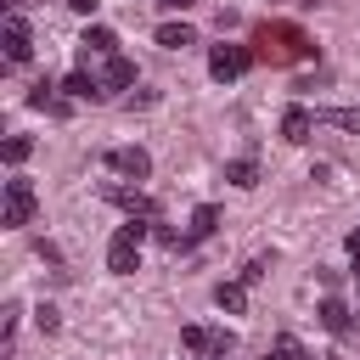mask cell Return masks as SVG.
<instances>
[{"instance_id": "obj_13", "label": "cell", "mask_w": 360, "mask_h": 360, "mask_svg": "<svg viewBox=\"0 0 360 360\" xmlns=\"http://www.w3.org/2000/svg\"><path fill=\"white\" fill-rule=\"evenodd\" d=\"M158 45L163 51H186V45H197V28L191 22H163L158 28Z\"/></svg>"}, {"instance_id": "obj_5", "label": "cell", "mask_w": 360, "mask_h": 360, "mask_svg": "<svg viewBox=\"0 0 360 360\" xmlns=\"http://www.w3.org/2000/svg\"><path fill=\"white\" fill-rule=\"evenodd\" d=\"M107 270H112V276H135V270H141V242H135L124 225H118V236L107 242Z\"/></svg>"}, {"instance_id": "obj_4", "label": "cell", "mask_w": 360, "mask_h": 360, "mask_svg": "<svg viewBox=\"0 0 360 360\" xmlns=\"http://www.w3.org/2000/svg\"><path fill=\"white\" fill-rule=\"evenodd\" d=\"M0 45H6V62H11V68H22V62L34 56V34H28V22H22L17 11H6V22H0Z\"/></svg>"}, {"instance_id": "obj_21", "label": "cell", "mask_w": 360, "mask_h": 360, "mask_svg": "<svg viewBox=\"0 0 360 360\" xmlns=\"http://www.w3.org/2000/svg\"><path fill=\"white\" fill-rule=\"evenodd\" d=\"M264 360H309V354H304V343H298V338H276V349H270Z\"/></svg>"}, {"instance_id": "obj_10", "label": "cell", "mask_w": 360, "mask_h": 360, "mask_svg": "<svg viewBox=\"0 0 360 360\" xmlns=\"http://www.w3.org/2000/svg\"><path fill=\"white\" fill-rule=\"evenodd\" d=\"M79 51H84V56H118V34L96 22V28H84V39H79Z\"/></svg>"}, {"instance_id": "obj_14", "label": "cell", "mask_w": 360, "mask_h": 360, "mask_svg": "<svg viewBox=\"0 0 360 360\" xmlns=\"http://www.w3.org/2000/svg\"><path fill=\"white\" fill-rule=\"evenodd\" d=\"M62 90H68L73 101H96V96H107V90H101V79H90L84 68H79V73H68V79H62Z\"/></svg>"}, {"instance_id": "obj_18", "label": "cell", "mask_w": 360, "mask_h": 360, "mask_svg": "<svg viewBox=\"0 0 360 360\" xmlns=\"http://www.w3.org/2000/svg\"><path fill=\"white\" fill-rule=\"evenodd\" d=\"M214 225H219V208H214V202H202V208L191 214V236H186V242H202V236H214Z\"/></svg>"}, {"instance_id": "obj_19", "label": "cell", "mask_w": 360, "mask_h": 360, "mask_svg": "<svg viewBox=\"0 0 360 360\" xmlns=\"http://www.w3.org/2000/svg\"><path fill=\"white\" fill-rule=\"evenodd\" d=\"M180 343H186L191 354H214V332H208V326H186V332H180Z\"/></svg>"}, {"instance_id": "obj_24", "label": "cell", "mask_w": 360, "mask_h": 360, "mask_svg": "<svg viewBox=\"0 0 360 360\" xmlns=\"http://www.w3.org/2000/svg\"><path fill=\"white\" fill-rule=\"evenodd\" d=\"M158 6H169V11H186V6H197V0H158Z\"/></svg>"}, {"instance_id": "obj_11", "label": "cell", "mask_w": 360, "mask_h": 360, "mask_svg": "<svg viewBox=\"0 0 360 360\" xmlns=\"http://www.w3.org/2000/svg\"><path fill=\"white\" fill-rule=\"evenodd\" d=\"M135 84V62L129 56H107V68H101V90H129Z\"/></svg>"}, {"instance_id": "obj_23", "label": "cell", "mask_w": 360, "mask_h": 360, "mask_svg": "<svg viewBox=\"0 0 360 360\" xmlns=\"http://www.w3.org/2000/svg\"><path fill=\"white\" fill-rule=\"evenodd\" d=\"M68 6H73L79 17H90V11H96V0H68Z\"/></svg>"}, {"instance_id": "obj_26", "label": "cell", "mask_w": 360, "mask_h": 360, "mask_svg": "<svg viewBox=\"0 0 360 360\" xmlns=\"http://www.w3.org/2000/svg\"><path fill=\"white\" fill-rule=\"evenodd\" d=\"M214 360H225V354H214Z\"/></svg>"}, {"instance_id": "obj_12", "label": "cell", "mask_w": 360, "mask_h": 360, "mask_svg": "<svg viewBox=\"0 0 360 360\" xmlns=\"http://www.w3.org/2000/svg\"><path fill=\"white\" fill-rule=\"evenodd\" d=\"M214 304H219L225 315H242V309H248V281H219V287H214Z\"/></svg>"}, {"instance_id": "obj_15", "label": "cell", "mask_w": 360, "mask_h": 360, "mask_svg": "<svg viewBox=\"0 0 360 360\" xmlns=\"http://www.w3.org/2000/svg\"><path fill=\"white\" fill-rule=\"evenodd\" d=\"M315 124H332V129L360 135V107H321V112H315Z\"/></svg>"}, {"instance_id": "obj_20", "label": "cell", "mask_w": 360, "mask_h": 360, "mask_svg": "<svg viewBox=\"0 0 360 360\" xmlns=\"http://www.w3.org/2000/svg\"><path fill=\"white\" fill-rule=\"evenodd\" d=\"M28 152H34V141H28V135H11V141L0 146V158H6L11 169H17V163H28Z\"/></svg>"}, {"instance_id": "obj_9", "label": "cell", "mask_w": 360, "mask_h": 360, "mask_svg": "<svg viewBox=\"0 0 360 360\" xmlns=\"http://www.w3.org/2000/svg\"><path fill=\"white\" fill-rule=\"evenodd\" d=\"M309 129H315V112H309V107H287V112H281V141L304 146V141H309Z\"/></svg>"}, {"instance_id": "obj_25", "label": "cell", "mask_w": 360, "mask_h": 360, "mask_svg": "<svg viewBox=\"0 0 360 360\" xmlns=\"http://www.w3.org/2000/svg\"><path fill=\"white\" fill-rule=\"evenodd\" d=\"M349 253H354V259H360V231H354V236H349Z\"/></svg>"}, {"instance_id": "obj_22", "label": "cell", "mask_w": 360, "mask_h": 360, "mask_svg": "<svg viewBox=\"0 0 360 360\" xmlns=\"http://www.w3.org/2000/svg\"><path fill=\"white\" fill-rule=\"evenodd\" d=\"M34 326H39V332H45V338H51V332H56V326H62V315H56V309H51V304H39V309H34Z\"/></svg>"}, {"instance_id": "obj_16", "label": "cell", "mask_w": 360, "mask_h": 360, "mask_svg": "<svg viewBox=\"0 0 360 360\" xmlns=\"http://www.w3.org/2000/svg\"><path fill=\"white\" fill-rule=\"evenodd\" d=\"M28 107H39V112H51V118H68V101H62V96H51V84H45V79L28 90Z\"/></svg>"}, {"instance_id": "obj_2", "label": "cell", "mask_w": 360, "mask_h": 360, "mask_svg": "<svg viewBox=\"0 0 360 360\" xmlns=\"http://www.w3.org/2000/svg\"><path fill=\"white\" fill-rule=\"evenodd\" d=\"M34 208H39L34 186H28L22 174H11V180H6V202H0V225H11V231H17V225H28V219H34Z\"/></svg>"}, {"instance_id": "obj_8", "label": "cell", "mask_w": 360, "mask_h": 360, "mask_svg": "<svg viewBox=\"0 0 360 360\" xmlns=\"http://www.w3.org/2000/svg\"><path fill=\"white\" fill-rule=\"evenodd\" d=\"M315 315H321V326H326L332 338H349V326H354V315H349V304H343V298H332V292L321 298V309H315Z\"/></svg>"}, {"instance_id": "obj_1", "label": "cell", "mask_w": 360, "mask_h": 360, "mask_svg": "<svg viewBox=\"0 0 360 360\" xmlns=\"http://www.w3.org/2000/svg\"><path fill=\"white\" fill-rule=\"evenodd\" d=\"M253 56H264V62H315V39L298 22H259L253 28Z\"/></svg>"}, {"instance_id": "obj_7", "label": "cell", "mask_w": 360, "mask_h": 360, "mask_svg": "<svg viewBox=\"0 0 360 360\" xmlns=\"http://www.w3.org/2000/svg\"><path fill=\"white\" fill-rule=\"evenodd\" d=\"M107 202H118L129 219H158V202L141 197V191H129V186H107Z\"/></svg>"}, {"instance_id": "obj_6", "label": "cell", "mask_w": 360, "mask_h": 360, "mask_svg": "<svg viewBox=\"0 0 360 360\" xmlns=\"http://www.w3.org/2000/svg\"><path fill=\"white\" fill-rule=\"evenodd\" d=\"M107 169L124 174V180H146L152 174V158H146V146H112L107 152Z\"/></svg>"}, {"instance_id": "obj_17", "label": "cell", "mask_w": 360, "mask_h": 360, "mask_svg": "<svg viewBox=\"0 0 360 360\" xmlns=\"http://www.w3.org/2000/svg\"><path fill=\"white\" fill-rule=\"evenodd\" d=\"M225 180L242 186V191H253V186H259V163H253V158H231V163H225Z\"/></svg>"}, {"instance_id": "obj_3", "label": "cell", "mask_w": 360, "mask_h": 360, "mask_svg": "<svg viewBox=\"0 0 360 360\" xmlns=\"http://www.w3.org/2000/svg\"><path fill=\"white\" fill-rule=\"evenodd\" d=\"M259 56H253V45H214L208 51V73L225 84V79H236V73H248Z\"/></svg>"}]
</instances>
